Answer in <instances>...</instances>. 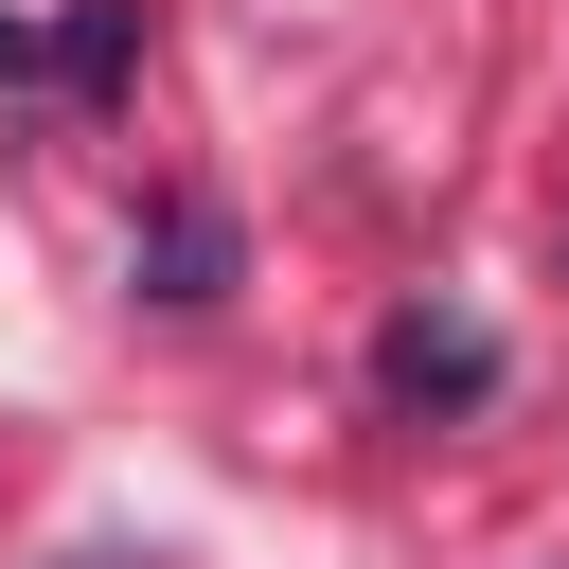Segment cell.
<instances>
[{"label":"cell","mask_w":569,"mask_h":569,"mask_svg":"<svg viewBox=\"0 0 569 569\" xmlns=\"http://www.w3.org/2000/svg\"><path fill=\"white\" fill-rule=\"evenodd\" d=\"M498 373H516V356H498V320H462V302H391V320H373V409H409V427H427V409H498Z\"/></svg>","instance_id":"cell-1"},{"label":"cell","mask_w":569,"mask_h":569,"mask_svg":"<svg viewBox=\"0 0 569 569\" xmlns=\"http://www.w3.org/2000/svg\"><path fill=\"white\" fill-rule=\"evenodd\" d=\"M231 267H249V231H231L213 196H142V231H124V284H142L160 320H213V302H231Z\"/></svg>","instance_id":"cell-2"},{"label":"cell","mask_w":569,"mask_h":569,"mask_svg":"<svg viewBox=\"0 0 569 569\" xmlns=\"http://www.w3.org/2000/svg\"><path fill=\"white\" fill-rule=\"evenodd\" d=\"M124 53H142V0H71L53 18V89H124Z\"/></svg>","instance_id":"cell-3"},{"label":"cell","mask_w":569,"mask_h":569,"mask_svg":"<svg viewBox=\"0 0 569 569\" xmlns=\"http://www.w3.org/2000/svg\"><path fill=\"white\" fill-rule=\"evenodd\" d=\"M36 71H53V36H36V18H0V89H36Z\"/></svg>","instance_id":"cell-4"},{"label":"cell","mask_w":569,"mask_h":569,"mask_svg":"<svg viewBox=\"0 0 569 569\" xmlns=\"http://www.w3.org/2000/svg\"><path fill=\"white\" fill-rule=\"evenodd\" d=\"M89 569H107V551H89Z\"/></svg>","instance_id":"cell-5"}]
</instances>
